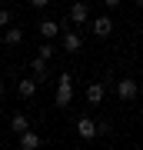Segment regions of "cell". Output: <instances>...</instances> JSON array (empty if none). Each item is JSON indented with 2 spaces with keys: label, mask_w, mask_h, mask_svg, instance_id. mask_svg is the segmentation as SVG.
<instances>
[{
  "label": "cell",
  "mask_w": 143,
  "mask_h": 150,
  "mask_svg": "<svg viewBox=\"0 0 143 150\" xmlns=\"http://www.w3.org/2000/svg\"><path fill=\"white\" fill-rule=\"evenodd\" d=\"M70 103H73V77L63 74V77L57 80V107H60V110H67Z\"/></svg>",
  "instance_id": "obj_1"
},
{
  "label": "cell",
  "mask_w": 143,
  "mask_h": 150,
  "mask_svg": "<svg viewBox=\"0 0 143 150\" xmlns=\"http://www.w3.org/2000/svg\"><path fill=\"white\" fill-rule=\"evenodd\" d=\"M137 93H140V87L133 77H123V80H117V100H137Z\"/></svg>",
  "instance_id": "obj_2"
},
{
  "label": "cell",
  "mask_w": 143,
  "mask_h": 150,
  "mask_svg": "<svg viewBox=\"0 0 143 150\" xmlns=\"http://www.w3.org/2000/svg\"><path fill=\"white\" fill-rule=\"evenodd\" d=\"M67 20H70V23H77V27H83V23H90V7H87L83 0H77V4L70 7Z\"/></svg>",
  "instance_id": "obj_3"
},
{
  "label": "cell",
  "mask_w": 143,
  "mask_h": 150,
  "mask_svg": "<svg viewBox=\"0 0 143 150\" xmlns=\"http://www.w3.org/2000/svg\"><path fill=\"white\" fill-rule=\"evenodd\" d=\"M77 137H83V140L100 137V127H97V120H90V117H80V120H77Z\"/></svg>",
  "instance_id": "obj_4"
},
{
  "label": "cell",
  "mask_w": 143,
  "mask_h": 150,
  "mask_svg": "<svg viewBox=\"0 0 143 150\" xmlns=\"http://www.w3.org/2000/svg\"><path fill=\"white\" fill-rule=\"evenodd\" d=\"M93 33H97V37H110V33H113V20H110L106 13L93 17Z\"/></svg>",
  "instance_id": "obj_5"
},
{
  "label": "cell",
  "mask_w": 143,
  "mask_h": 150,
  "mask_svg": "<svg viewBox=\"0 0 143 150\" xmlns=\"http://www.w3.org/2000/svg\"><path fill=\"white\" fill-rule=\"evenodd\" d=\"M87 103H90V107H97V103H103V83H100V80L87 83Z\"/></svg>",
  "instance_id": "obj_6"
},
{
  "label": "cell",
  "mask_w": 143,
  "mask_h": 150,
  "mask_svg": "<svg viewBox=\"0 0 143 150\" xmlns=\"http://www.w3.org/2000/svg\"><path fill=\"white\" fill-rule=\"evenodd\" d=\"M37 30H40V37H43V40H53L63 27H60L57 20H40V23H37Z\"/></svg>",
  "instance_id": "obj_7"
},
{
  "label": "cell",
  "mask_w": 143,
  "mask_h": 150,
  "mask_svg": "<svg viewBox=\"0 0 143 150\" xmlns=\"http://www.w3.org/2000/svg\"><path fill=\"white\" fill-rule=\"evenodd\" d=\"M37 83H40L37 77H27V80H20V83H17V93H20L23 100H30V97L37 93Z\"/></svg>",
  "instance_id": "obj_8"
},
{
  "label": "cell",
  "mask_w": 143,
  "mask_h": 150,
  "mask_svg": "<svg viewBox=\"0 0 143 150\" xmlns=\"http://www.w3.org/2000/svg\"><path fill=\"white\" fill-rule=\"evenodd\" d=\"M80 47H83V37L73 33V30H67V33H63V50H67V54H77Z\"/></svg>",
  "instance_id": "obj_9"
},
{
  "label": "cell",
  "mask_w": 143,
  "mask_h": 150,
  "mask_svg": "<svg viewBox=\"0 0 143 150\" xmlns=\"http://www.w3.org/2000/svg\"><path fill=\"white\" fill-rule=\"evenodd\" d=\"M43 144V140H40V134H33V130H23V134H20V150H37Z\"/></svg>",
  "instance_id": "obj_10"
},
{
  "label": "cell",
  "mask_w": 143,
  "mask_h": 150,
  "mask_svg": "<svg viewBox=\"0 0 143 150\" xmlns=\"http://www.w3.org/2000/svg\"><path fill=\"white\" fill-rule=\"evenodd\" d=\"M47 64H50V60H47V57H40V54L33 57V64H30V70H33V77H37L40 83L47 80Z\"/></svg>",
  "instance_id": "obj_11"
},
{
  "label": "cell",
  "mask_w": 143,
  "mask_h": 150,
  "mask_svg": "<svg viewBox=\"0 0 143 150\" xmlns=\"http://www.w3.org/2000/svg\"><path fill=\"white\" fill-rule=\"evenodd\" d=\"M10 130H13L17 137H20L23 130H30V120H27L23 113H13V117H10Z\"/></svg>",
  "instance_id": "obj_12"
},
{
  "label": "cell",
  "mask_w": 143,
  "mask_h": 150,
  "mask_svg": "<svg viewBox=\"0 0 143 150\" xmlns=\"http://www.w3.org/2000/svg\"><path fill=\"white\" fill-rule=\"evenodd\" d=\"M23 40V30L20 27H7V43H20Z\"/></svg>",
  "instance_id": "obj_13"
},
{
  "label": "cell",
  "mask_w": 143,
  "mask_h": 150,
  "mask_svg": "<svg viewBox=\"0 0 143 150\" xmlns=\"http://www.w3.org/2000/svg\"><path fill=\"white\" fill-rule=\"evenodd\" d=\"M37 54H40V57H47V60H53V47H50V40H47V43H40Z\"/></svg>",
  "instance_id": "obj_14"
},
{
  "label": "cell",
  "mask_w": 143,
  "mask_h": 150,
  "mask_svg": "<svg viewBox=\"0 0 143 150\" xmlns=\"http://www.w3.org/2000/svg\"><path fill=\"white\" fill-rule=\"evenodd\" d=\"M97 127H100V137H110V134H113V127H110L106 120H97Z\"/></svg>",
  "instance_id": "obj_15"
},
{
  "label": "cell",
  "mask_w": 143,
  "mask_h": 150,
  "mask_svg": "<svg viewBox=\"0 0 143 150\" xmlns=\"http://www.w3.org/2000/svg\"><path fill=\"white\" fill-rule=\"evenodd\" d=\"M10 27V10H0V30Z\"/></svg>",
  "instance_id": "obj_16"
},
{
  "label": "cell",
  "mask_w": 143,
  "mask_h": 150,
  "mask_svg": "<svg viewBox=\"0 0 143 150\" xmlns=\"http://www.w3.org/2000/svg\"><path fill=\"white\" fill-rule=\"evenodd\" d=\"M103 4H106V7H110V10H113V7H120L123 0H103Z\"/></svg>",
  "instance_id": "obj_17"
},
{
  "label": "cell",
  "mask_w": 143,
  "mask_h": 150,
  "mask_svg": "<svg viewBox=\"0 0 143 150\" xmlns=\"http://www.w3.org/2000/svg\"><path fill=\"white\" fill-rule=\"evenodd\" d=\"M30 4H33V7H47L50 0H30Z\"/></svg>",
  "instance_id": "obj_18"
},
{
  "label": "cell",
  "mask_w": 143,
  "mask_h": 150,
  "mask_svg": "<svg viewBox=\"0 0 143 150\" xmlns=\"http://www.w3.org/2000/svg\"><path fill=\"white\" fill-rule=\"evenodd\" d=\"M4 97H7V87H4V83H0V100H4Z\"/></svg>",
  "instance_id": "obj_19"
},
{
  "label": "cell",
  "mask_w": 143,
  "mask_h": 150,
  "mask_svg": "<svg viewBox=\"0 0 143 150\" xmlns=\"http://www.w3.org/2000/svg\"><path fill=\"white\" fill-rule=\"evenodd\" d=\"M137 7H143V0H137Z\"/></svg>",
  "instance_id": "obj_20"
},
{
  "label": "cell",
  "mask_w": 143,
  "mask_h": 150,
  "mask_svg": "<svg viewBox=\"0 0 143 150\" xmlns=\"http://www.w3.org/2000/svg\"><path fill=\"white\" fill-rule=\"evenodd\" d=\"M0 147H4V140H0Z\"/></svg>",
  "instance_id": "obj_21"
}]
</instances>
